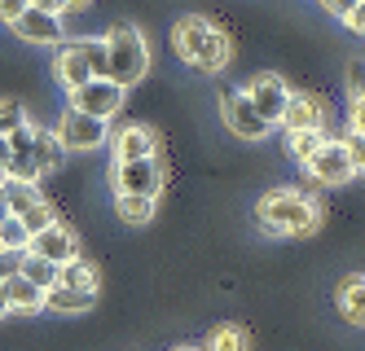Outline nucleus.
I'll list each match as a JSON object with an SVG mask.
<instances>
[{
	"label": "nucleus",
	"mask_w": 365,
	"mask_h": 351,
	"mask_svg": "<svg viewBox=\"0 0 365 351\" xmlns=\"http://www.w3.org/2000/svg\"><path fill=\"white\" fill-rule=\"evenodd\" d=\"M172 48H176L180 62L194 66V70H202V75H220L229 66V58H233L229 36L220 31L216 22H207L198 14L176 18V26H172Z\"/></svg>",
	"instance_id": "nucleus-1"
},
{
	"label": "nucleus",
	"mask_w": 365,
	"mask_h": 351,
	"mask_svg": "<svg viewBox=\"0 0 365 351\" xmlns=\"http://www.w3.org/2000/svg\"><path fill=\"white\" fill-rule=\"evenodd\" d=\"M255 224L269 237H308L322 224V206L299 189H269L255 202Z\"/></svg>",
	"instance_id": "nucleus-2"
},
{
	"label": "nucleus",
	"mask_w": 365,
	"mask_h": 351,
	"mask_svg": "<svg viewBox=\"0 0 365 351\" xmlns=\"http://www.w3.org/2000/svg\"><path fill=\"white\" fill-rule=\"evenodd\" d=\"M101 40H106V79L110 84H119L123 93L133 84H141L145 70H150V48H145L137 26L133 22H115Z\"/></svg>",
	"instance_id": "nucleus-3"
},
{
	"label": "nucleus",
	"mask_w": 365,
	"mask_h": 351,
	"mask_svg": "<svg viewBox=\"0 0 365 351\" xmlns=\"http://www.w3.org/2000/svg\"><path fill=\"white\" fill-rule=\"evenodd\" d=\"M308 176H312V184H326V189H339V184H348L352 176H361V167H365V158H356L339 137H326V145L308 158Z\"/></svg>",
	"instance_id": "nucleus-4"
},
{
	"label": "nucleus",
	"mask_w": 365,
	"mask_h": 351,
	"mask_svg": "<svg viewBox=\"0 0 365 351\" xmlns=\"http://www.w3.org/2000/svg\"><path fill=\"white\" fill-rule=\"evenodd\" d=\"M115 194H133V198H159L163 194V167L159 158H137V163H115L110 167Z\"/></svg>",
	"instance_id": "nucleus-5"
},
{
	"label": "nucleus",
	"mask_w": 365,
	"mask_h": 351,
	"mask_svg": "<svg viewBox=\"0 0 365 351\" xmlns=\"http://www.w3.org/2000/svg\"><path fill=\"white\" fill-rule=\"evenodd\" d=\"M66 97H71V110H80L88 119H101V123H110L123 110V88L110 84V79H88L84 88H75Z\"/></svg>",
	"instance_id": "nucleus-6"
},
{
	"label": "nucleus",
	"mask_w": 365,
	"mask_h": 351,
	"mask_svg": "<svg viewBox=\"0 0 365 351\" xmlns=\"http://www.w3.org/2000/svg\"><path fill=\"white\" fill-rule=\"evenodd\" d=\"M53 137L62 141V150H66V154H71V150L93 154V150H101V145H106V137H110V123L88 119V115H80V110H66Z\"/></svg>",
	"instance_id": "nucleus-7"
},
{
	"label": "nucleus",
	"mask_w": 365,
	"mask_h": 351,
	"mask_svg": "<svg viewBox=\"0 0 365 351\" xmlns=\"http://www.w3.org/2000/svg\"><path fill=\"white\" fill-rule=\"evenodd\" d=\"M220 119H225V127H229L238 141H264L269 132H273L264 119L251 110V101H247L242 93H233V88H220Z\"/></svg>",
	"instance_id": "nucleus-8"
},
{
	"label": "nucleus",
	"mask_w": 365,
	"mask_h": 351,
	"mask_svg": "<svg viewBox=\"0 0 365 351\" xmlns=\"http://www.w3.org/2000/svg\"><path fill=\"white\" fill-rule=\"evenodd\" d=\"M242 97L251 101V110L264 119L269 127H277V119H282V110H286V97H291V88H286V79H282V75L264 70V75H255L251 84L242 88Z\"/></svg>",
	"instance_id": "nucleus-9"
},
{
	"label": "nucleus",
	"mask_w": 365,
	"mask_h": 351,
	"mask_svg": "<svg viewBox=\"0 0 365 351\" xmlns=\"http://www.w3.org/2000/svg\"><path fill=\"white\" fill-rule=\"evenodd\" d=\"M27 255H36V259H48L53 268H62L66 259H75L80 255V237H75L62 220H53L48 229H40L31 241H27Z\"/></svg>",
	"instance_id": "nucleus-10"
},
{
	"label": "nucleus",
	"mask_w": 365,
	"mask_h": 351,
	"mask_svg": "<svg viewBox=\"0 0 365 351\" xmlns=\"http://www.w3.org/2000/svg\"><path fill=\"white\" fill-rule=\"evenodd\" d=\"M0 303H5V316H18V320H31L44 312V290L31 285L22 273H9L0 281Z\"/></svg>",
	"instance_id": "nucleus-11"
},
{
	"label": "nucleus",
	"mask_w": 365,
	"mask_h": 351,
	"mask_svg": "<svg viewBox=\"0 0 365 351\" xmlns=\"http://www.w3.org/2000/svg\"><path fill=\"white\" fill-rule=\"evenodd\" d=\"M110 150H115V163H137V158H154L159 150V137H154L150 123H123L119 132H110Z\"/></svg>",
	"instance_id": "nucleus-12"
},
{
	"label": "nucleus",
	"mask_w": 365,
	"mask_h": 351,
	"mask_svg": "<svg viewBox=\"0 0 365 351\" xmlns=\"http://www.w3.org/2000/svg\"><path fill=\"white\" fill-rule=\"evenodd\" d=\"M277 127H286V132H326V105H322V97L291 93V97H286V110H282Z\"/></svg>",
	"instance_id": "nucleus-13"
},
{
	"label": "nucleus",
	"mask_w": 365,
	"mask_h": 351,
	"mask_svg": "<svg viewBox=\"0 0 365 351\" xmlns=\"http://www.w3.org/2000/svg\"><path fill=\"white\" fill-rule=\"evenodd\" d=\"M9 26H14V36L27 40V44H62V40H66V36H62V18L44 14V9H36V5H27Z\"/></svg>",
	"instance_id": "nucleus-14"
},
{
	"label": "nucleus",
	"mask_w": 365,
	"mask_h": 351,
	"mask_svg": "<svg viewBox=\"0 0 365 351\" xmlns=\"http://www.w3.org/2000/svg\"><path fill=\"white\" fill-rule=\"evenodd\" d=\"M62 163H66V150H62V141H58L48 127H36V137H31V167H36V176L62 172Z\"/></svg>",
	"instance_id": "nucleus-15"
},
{
	"label": "nucleus",
	"mask_w": 365,
	"mask_h": 351,
	"mask_svg": "<svg viewBox=\"0 0 365 351\" xmlns=\"http://www.w3.org/2000/svg\"><path fill=\"white\" fill-rule=\"evenodd\" d=\"M97 294H84V290H71V285H48L44 290V312H58V316H84L93 312Z\"/></svg>",
	"instance_id": "nucleus-16"
},
{
	"label": "nucleus",
	"mask_w": 365,
	"mask_h": 351,
	"mask_svg": "<svg viewBox=\"0 0 365 351\" xmlns=\"http://www.w3.org/2000/svg\"><path fill=\"white\" fill-rule=\"evenodd\" d=\"M58 79H62V88L66 93H75V88H84L88 79H93V70H88V62H84V53H80V44H62L58 48Z\"/></svg>",
	"instance_id": "nucleus-17"
},
{
	"label": "nucleus",
	"mask_w": 365,
	"mask_h": 351,
	"mask_svg": "<svg viewBox=\"0 0 365 351\" xmlns=\"http://www.w3.org/2000/svg\"><path fill=\"white\" fill-rule=\"evenodd\" d=\"M0 202H5V211L18 220V215H27L36 202H44V194H40L36 180H0Z\"/></svg>",
	"instance_id": "nucleus-18"
},
{
	"label": "nucleus",
	"mask_w": 365,
	"mask_h": 351,
	"mask_svg": "<svg viewBox=\"0 0 365 351\" xmlns=\"http://www.w3.org/2000/svg\"><path fill=\"white\" fill-rule=\"evenodd\" d=\"M58 285H71V290H84V294H97L101 285V273H97V263H88L84 255H75L58 268Z\"/></svg>",
	"instance_id": "nucleus-19"
},
{
	"label": "nucleus",
	"mask_w": 365,
	"mask_h": 351,
	"mask_svg": "<svg viewBox=\"0 0 365 351\" xmlns=\"http://www.w3.org/2000/svg\"><path fill=\"white\" fill-rule=\"evenodd\" d=\"M339 312H344V320L352 330L365 325V281H361V273H352L344 285H339Z\"/></svg>",
	"instance_id": "nucleus-20"
},
{
	"label": "nucleus",
	"mask_w": 365,
	"mask_h": 351,
	"mask_svg": "<svg viewBox=\"0 0 365 351\" xmlns=\"http://www.w3.org/2000/svg\"><path fill=\"white\" fill-rule=\"evenodd\" d=\"M115 211L123 224H150L154 215H159V198H133V194H115Z\"/></svg>",
	"instance_id": "nucleus-21"
},
{
	"label": "nucleus",
	"mask_w": 365,
	"mask_h": 351,
	"mask_svg": "<svg viewBox=\"0 0 365 351\" xmlns=\"http://www.w3.org/2000/svg\"><path fill=\"white\" fill-rule=\"evenodd\" d=\"M202 351H251V338L242 325H216L212 334H207Z\"/></svg>",
	"instance_id": "nucleus-22"
},
{
	"label": "nucleus",
	"mask_w": 365,
	"mask_h": 351,
	"mask_svg": "<svg viewBox=\"0 0 365 351\" xmlns=\"http://www.w3.org/2000/svg\"><path fill=\"white\" fill-rule=\"evenodd\" d=\"M18 273L27 277L31 285H40V290H48V285H58V268L48 263V259H36V255H22V259H18Z\"/></svg>",
	"instance_id": "nucleus-23"
},
{
	"label": "nucleus",
	"mask_w": 365,
	"mask_h": 351,
	"mask_svg": "<svg viewBox=\"0 0 365 351\" xmlns=\"http://www.w3.org/2000/svg\"><path fill=\"white\" fill-rule=\"evenodd\" d=\"M322 145H326V132H286V150H291L295 163H308Z\"/></svg>",
	"instance_id": "nucleus-24"
},
{
	"label": "nucleus",
	"mask_w": 365,
	"mask_h": 351,
	"mask_svg": "<svg viewBox=\"0 0 365 351\" xmlns=\"http://www.w3.org/2000/svg\"><path fill=\"white\" fill-rule=\"evenodd\" d=\"M27 241H31V233L22 229L14 215H9V220H0V251H9V255H27Z\"/></svg>",
	"instance_id": "nucleus-25"
},
{
	"label": "nucleus",
	"mask_w": 365,
	"mask_h": 351,
	"mask_svg": "<svg viewBox=\"0 0 365 351\" xmlns=\"http://www.w3.org/2000/svg\"><path fill=\"white\" fill-rule=\"evenodd\" d=\"M53 220H58V211H53V202H48V198H44V202H36V206H31L27 215H18V224L27 229L31 237H36L40 229H48V224H53Z\"/></svg>",
	"instance_id": "nucleus-26"
},
{
	"label": "nucleus",
	"mask_w": 365,
	"mask_h": 351,
	"mask_svg": "<svg viewBox=\"0 0 365 351\" xmlns=\"http://www.w3.org/2000/svg\"><path fill=\"white\" fill-rule=\"evenodd\" d=\"M80 53H84V62H88L93 79H106V40H84Z\"/></svg>",
	"instance_id": "nucleus-27"
},
{
	"label": "nucleus",
	"mask_w": 365,
	"mask_h": 351,
	"mask_svg": "<svg viewBox=\"0 0 365 351\" xmlns=\"http://www.w3.org/2000/svg\"><path fill=\"white\" fill-rule=\"evenodd\" d=\"M36 9H44V14H53V18H62V14H75V9H88V0H31Z\"/></svg>",
	"instance_id": "nucleus-28"
},
{
	"label": "nucleus",
	"mask_w": 365,
	"mask_h": 351,
	"mask_svg": "<svg viewBox=\"0 0 365 351\" xmlns=\"http://www.w3.org/2000/svg\"><path fill=\"white\" fill-rule=\"evenodd\" d=\"M22 119H27V110H22L18 101H0V137H5L9 127H18Z\"/></svg>",
	"instance_id": "nucleus-29"
},
{
	"label": "nucleus",
	"mask_w": 365,
	"mask_h": 351,
	"mask_svg": "<svg viewBox=\"0 0 365 351\" xmlns=\"http://www.w3.org/2000/svg\"><path fill=\"white\" fill-rule=\"evenodd\" d=\"M344 26H348V31H352V36H365V5H356V9H348V14H344Z\"/></svg>",
	"instance_id": "nucleus-30"
},
{
	"label": "nucleus",
	"mask_w": 365,
	"mask_h": 351,
	"mask_svg": "<svg viewBox=\"0 0 365 351\" xmlns=\"http://www.w3.org/2000/svg\"><path fill=\"white\" fill-rule=\"evenodd\" d=\"M27 5H31V0H0V22H14Z\"/></svg>",
	"instance_id": "nucleus-31"
},
{
	"label": "nucleus",
	"mask_w": 365,
	"mask_h": 351,
	"mask_svg": "<svg viewBox=\"0 0 365 351\" xmlns=\"http://www.w3.org/2000/svg\"><path fill=\"white\" fill-rule=\"evenodd\" d=\"M317 5H322L326 14H334V18H344L348 9H356V5H361V0H317Z\"/></svg>",
	"instance_id": "nucleus-32"
},
{
	"label": "nucleus",
	"mask_w": 365,
	"mask_h": 351,
	"mask_svg": "<svg viewBox=\"0 0 365 351\" xmlns=\"http://www.w3.org/2000/svg\"><path fill=\"white\" fill-rule=\"evenodd\" d=\"M5 163H9V145H5V137H0V176H5Z\"/></svg>",
	"instance_id": "nucleus-33"
},
{
	"label": "nucleus",
	"mask_w": 365,
	"mask_h": 351,
	"mask_svg": "<svg viewBox=\"0 0 365 351\" xmlns=\"http://www.w3.org/2000/svg\"><path fill=\"white\" fill-rule=\"evenodd\" d=\"M172 351H202V347H172Z\"/></svg>",
	"instance_id": "nucleus-34"
},
{
	"label": "nucleus",
	"mask_w": 365,
	"mask_h": 351,
	"mask_svg": "<svg viewBox=\"0 0 365 351\" xmlns=\"http://www.w3.org/2000/svg\"><path fill=\"white\" fill-rule=\"evenodd\" d=\"M0 220H9V211H5V202H0Z\"/></svg>",
	"instance_id": "nucleus-35"
},
{
	"label": "nucleus",
	"mask_w": 365,
	"mask_h": 351,
	"mask_svg": "<svg viewBox=\"0 0 365 351\" xmlns=\"http://www.w3.org/2000/svg\"><path fill=\"white\" fill-rule=\"evenodd\" d=\"M0 320H5V303H0Z\"/></svg>",
	"instance_id": "nucleus-36"
}]
</instances>
